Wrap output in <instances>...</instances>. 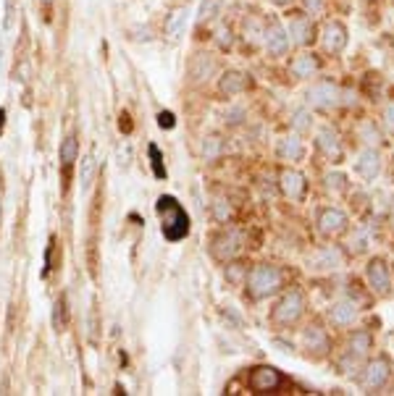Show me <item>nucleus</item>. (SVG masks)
<instances>
[{
  "label": "nucleus",
  "instance_id": "1",
  "mask_svg": "<svg viewBox=\"0 0 394 396\" xmlns=\"http://www.w3.org/2000/svg\"><path fill=\"white\" fill-rule=\"evenodd\" d=\"M158 216H161V231L168 242H182L184 236L190 234V216L182 207V202L171 197V194H161L158 197Z\"/></svg>",
  "mask_w": 394,
  "mask_h": 396
},
{
  "label": "nucleus",
  "instance_id": "2",
  "mask_svg": "<svg viewBox=\"0 0 394 396\" xmlns=\"http://www.w3.org/2000/svg\"><path fill=\"white\" fill-rule=\"evenodd\" d=\"M284 276L276 265L263 263L258 268H252L248 273V294L252 299H265V296H274L281 289Z\"/></svg>",
  "mask_w": 394,
  "mask_h": 396
},
{
  "label": "nucleus",
  "instance_id": "3",
  "mask_svg": "<svg viewBox=\"0 0 394 396\" xmlns=\"http://www.w3.org/2000/svg\"><path fill=\"white\" fill-rule=\"evenodd\" d=\"M303 312H305V296L303 292H284L281 294V299L276 302V307L271 312V323L278 325V328H289L294 325L300 318H303Z\"/></svg>",
  "mask_w": 394,
  "mask_h": 396
},
{
  "label": "nucleus",
  "instance_id": "4",
  "mask_svg": "<svg viewBox=\"0 0 394 396\" xmlns=\"http://www.w3.org/2000/svg\"><path fill=\"white\" fill-rule=\"evenodd\" d=\"M248 386L252 394H278V391L287 386V378H284V373L276 370V367L255 365L248 375Z\"/></svg>",
  "mask_w": 394,
  "mask_h": 396
},
{
  "label": "nucleus",
  "instance_id": "5",
  "mask_svg": "<svg viewBox=\"0 0 394 396\" xmlns=\"http://www.w3.org/2000/svg\"><path fill=\"white\" fill-rule=\"evenodd\" d=\"M242 252V231L239 229H221L210 236V255L219 263H232Z\"/></svg>",
  "mask_w": 394,
  "mask_h": 396
},
{
  "label": "nucleus",
  "instance_id": "6",
  "mask_svg": "<svg viewBox=\"0 0 394 396\" xmlns=\"http://www.w3.org/2000/svg\"><path fill=\"white\" fill-rule=\"evenodd\" d=\"M58 158H61V189L69 191L72 176H74V165H76V158H79V139H76V134H66V137H63Z\"/></svg>",
  "mask_w": 394,
  "mask_h": 396
},
{
  "label": "nucleus",
  "instance_id": "7",
  "mask_svg": "<svg viewBox=\"0 0 394 396\" xmlns=\"http://www.w3.org/2000/svg\"><path fill=\"white\" fill-rule=\"evenodd\" d=\"M216 69H219L216 58H213L210 53L200 50V53H195L190 58V63H187V82L195 84V87H200V84H205V82L216 73Z\"/></svg>",
  "mask_w": 394,
  "mask_h": 396
},
{
  "label": "nucleus",
  "instance_id": "8",
  "mask_svg": "<svg viewBox=\"0 0 394 396\" xmlns=\"http://www.w3.org/2000/svg\"><path fill=\"white\" fill-rule=\"evenodd\" d=\"M263 45H265L271 58H281L289 50V32L284 30L278 21H268L263 27Z\"/></svg>",
  "mask_w": 394,
  "mask_h": 396
},
{
  "label": "nucleus",
  "instance_id": "9",
  "mask_svg": "<svg viewBox=\"0 0 394 396\" xmlns=\"http://www.w3.org/2000/svg\"><path fill=\"white\" fill-rule=\"evenodd\" d=\"M250 89H252V76L245 71L229 69V71H223V76H219L221 97H237V95H245Z\"/></svg>",
  "mask_w": 394,
  "mask_h": 396
},
{
  "label": "nucleus",
  "instance_id": "10",
  "mask_svg": "<svg viewBox=\"0 0 394 396\" xmlns=\"http://www.w3.org/2000/svg\"><path fill=\"white\" fill-rule=\"evenodd\" d=\"M278 189H281V194H284L287 200L300 202V200H305V194H307V181L300 171L284 168V171L278 174Z\"/></svg>",
  "mask_w": 394,
  "mask_h": 396
},
{
  "label": "nucleus",
  "instance_id": "11",
  "mask_svg": "<svg viewBox=\"0 0 394 396\" xmlns=\"http://www.w3.org/2000/svg\"><path fill=\"white\" fill-rule=\"evenodd\" d=\"M307 103L313 105L316 110H329L339 103V87L334 82H316L313 87L307 89Z\"/></svg>",
  "mask_w": 394,
  "mask_h": 396
},
{
  "label": "nucleus",
  "instance_id": "12",
  "mask_svg": "<svg viewBox=\"0 0 394 396\" xmlns=\"http://www.w3.org/2000/svg\"><path fill=\"white\" fill-rule=\"evenodd\" d=\"M303 349H307V354L313 357H326L331 352V341H329V334L323 331V325L310 323L303 331Z\"/></svg>",
  "mask_w": 394,
  "mask_h": 396
},
{
  "label": "nucleus",
  "instance_id": "13",
  "mask_svg": "<svg viewBox=\"0 0 394 396\" xmlns=\"http://www.w3.org/2000/svg\"><path fill=\"white\" fill-rule=\"evenodd\" d=\"M318 231L323 236H339L347 231V213L339 207H323L318 213Z\"/></svg>",
  "mask_w": 394,
  "mask_h": 396
},
{
  "label": "nucleus",
  "instance_id": "14",
  "mask_svg": "<svg viewBox=\"0 0 394 396\" xmlns=\"http://www.w3.org/2000/svg\"><path fill=\"white\" fill-rule=\"evenodd\" d=\"M368 283H371V289L379 294V296L389 294L392 273H389V265L384 263L381 257H373V260L368 263Z\"/></svg>",
  "mask_w": 394,
  "mask_h": 396
},
{
  "label": "nucleus",
  "instance_id": "15",
  "mask_svg": "<svg viewBox=\"0 0 394 396\" xmlns=\"http://www.w3.org/2000/svg\"><path fill=\"white\" fill-rule=\"evenodd\" d=\"M389 375H392V362H389V357H379V360H373L371 365L365 367L363 373V386L365 388H381L384 383L389 381Z\"/></svg>",
  "mask_w": 394,
  "mask_h": 396
},
{
  "label": "nucleus",
  "instance_id": "16",
  "mask_svg": "<svg viewBox=\"0 0 394 396\" xmlns=\"http://www.w3.org/2000/svg\"><path fill=\"white\" fill-rule=\"evenodd\" d=\"M355 171H358V176L365 178V181H373V178L379 176V171H381L379 150H373V147H365L363 152L358 155V161H355Z\"/></svg>",
  "mask_w": 394,
  "mask_h": 396
},
{
  "label": "nucleus",
  "instance_id": "17",
  "mask_svg": "<svg viewBox=\"0 0 394 396\" xmlns=\"http://www.w3.org/2000/svg\"><path fill=\"white\" fill-rule=\"evenodd\" d=\"M276 155H278V161H284V163H297L305 158V145H303V139H300L297 134H289V137L278 139Z\"/></svg>",
  "mask_w": 394,
  "mask_h": 396
},
{
  "label": "nucleus",
  "instance_id": "18",
  "mask_svg": "<svg viewBox=\"0 0 394 396\" xmlns=\"http://www.w3.org/2000/svg\"><path fill=\"white\" fill-rule=\"evenodd\" d=\"M323 47H326V53H342L344 47H347V30H344V24L342 21H331L326 32H323Z\"/></svg>",
  "mask_w": 394,
  "mask_h": 396
},
{
  "label": "nucleus",
  "instance_id": "19",
  "mask_svg": "<svg viewBox=\"0 0 394 396\" xmlns=\"http://www.w3.org/2000/svg\"><path fill=\"white\" fill-rule=\"evenodd\" d=\"M313 21L305 14H297L289 19V40H294V45H310L313 43Z\"/></svg>",
  "mask_w": 394,
  "mask_h": 396
},
{
  "label": "nucleus",
  "instance_id": "20",
  "mask_svg": "<svg viewBox=\"0 0 394 396\" xmlns=\"http://www.w3.org/2000/svg\"><path fill=\"white\" fill-rule=\"evenodd\" d=\"M307 265H310V270H334V268H339L342 265V255L336 252V247H326V250H318L310 260H307Z\"/></svg>",
  "mask_w": 394,
  "mask_h": 396
},
{
  "label": "nucleus",
  "instance_id": "21",
  "mask_svg": "<svg viewBox=\"0 0 394 396\" xmlns=\"http://www.w3.org/2000/svg\"><path fill=\"white\" fill-rule=\"evenodd\" d=\"M358 305L355 302H350V299H342V302H336V305H331V310H329V318H331V323L336 325H352L355 321H358Z\"/></svg>",
  "mask_w": 394,
  "mask_h": 396
},
{
  "label": "nucleus",
  "instance_id": "22",
  "mask_svg": "<svg viewBox=\"0 0 394 396\" xmlns=\"http://www.w3.org/2000/svg\"><path fill=\"white\" fill-rule=\"evenodd\" d=\"M316 147L321 150L323 155H329V158H336L339 152H342V147H339V137H336L334 129H329V126H323L316 132Z\"/></svg>",
  "mask_w": 394,
  "mask_h": 396
},
{
  "label": "nucleus",
  "instance_id": "23",
  "mask_svg": "<svg viewBox=\"0 0 394 396\" xmlns=\"http://www.w3.org/2000/svg\"><path fill=\"white\" fill-rule=\"evenodd\" d=\"M292 76H297V79H307V76H316V71H318V58L313 56V53H305V56H297V58L292 60Z\"/></svg>",
  "mask_w": 394,
  "mask_h": 396
},
{
  "label": "nucleus",
  "instance_id": "24",
  "mask_svg": "<svg viewBox=\"0 0 394 396\" xmlns=\"http://www.w3.org/2000/svg\"><path fill=\"white\" fill-rule=\"evenodd\" d=\"M184 21H187V8H174L168 19H166V37L168 40H179L184 32Z\"/></svg>",
  "mask_w": 394,
  "mask_h": 396
},
{
  "label": "nucleus",
  "instance_id": "25",
  "mask_svg": "<svg viewBox=\"0 0 394 396\" xmlns=\"http://www.w3.org/2000/svg\"><path fill=\"white\" fill-rule=\"evenodd\" d=\"M373 347V336L368 331H355L350 336V344H347V352L355 354V357H365Z\"/></svg>",
  "mask_w": 394,
  "mask_h": 396
},
{
  "label": "nucleus",
  "instance_id": "26",
  "mask_svg": "<svg viewBox=\"0 0 394 396\" xmlns=\"http://www.w3.org/2000/svg\"><path fill=\"white\" fill-rule=\"evenodd\" d=\"M53 325H56V331H63V328L69 325V299H66V294H61L58 299H56V307H53Z\"/></svg>",
  "mask_w": 394,
  "mask_h": 396
},
{
  "label": "nucleus",
  "instance_id": "27",
  "mask_svg": "<svg viewBox=\"0 0 394 396\" xmlns=\"http://www.w3.org/2000/svg\"><path fill=\"white\" fill-rule=\"evenodd\" d=\"M245 40L252 45H258L263 40V27L258 19H245Z\"/></svg>",
  "mask_w": 394,
  "mask_h": 396
},
{
  "label": "nucleus",
  "instance_id": "28",
  "mask_svg": "<svg viewBox=\"0 0 394 396\" xmlns=\"http://www.w3.org/2000/svg\"><path fill=\"white\" fill-rule=\"evenodd\" d=\"M221 155V139L219 137H208L203 142V158L205 161H216Z\"/></svg>",
  "mask_w": 394,
  "mask_h": 396
},
{
  "label": "nucleus",
  "instance_id": "29",
  "mask_svg": "<svg viewBox=\"0 0 394 396\" xmlns=\"http://www.w3.org/2000/svg\"><path fill=\"white\" fill-rule=\"evenodd\" d=\"M213 218L219 220V223H226V220L232 218V202L229 200H216L213 202Z\"/></svg>",
  "mask_w": 394,
  "mask_h": 396
},
{
  "label": "nucleus",
  "instance_id": "30",
  "mask_svg": "<svg viewBox=\"0 0 394 396\" xmlns=\"http://www.w3.org/2000/svg\"><path fill=\"white\" fill-rule=\"evenodd\" d=\"M150 163H153V171H155V176L163 178L166 176V168H163V155L158 145H150Z\"/></svg>",
  "mask_w": 394,
  "mask_h": 396
},
{
  "label": "nucleus",
  "instance_id": "31",
  "mask_svg": "<svg viewBox=\"0 0 394 396\" xmlns=\"http://www.w3.org/2000/svg\"><path fill=\"white\" fill-rule=\"evenodd\" d=\"M53 255H56V236H50V244H47V252H45V268H43L45 279H47V276H50V270L56 268V265H53Z\"/></svg>",
  "mask_w": 394,
  "mask_h": 396
},
{
  "label": "nucleus",
  "instance_id": "32",
  "mask_svg": "<svg viewBox=\"0 0 394 396\" xmlns=\"http://www.w3.org/2000/svg\"><path fill=\"white\" fill-rule=\"evenodd\" d=\"M292 129H294V134L310 129V116H307L305 110H297V113L292 116Z\"/></svg>",
  "mask_w": 394,
  "mask_h": 396
},
{
  "label": "nucleus",
  "instance_id": "33",
  "mask_svg": "<svg viewBox=\"0 0 394 396\" xmlns=\"http://www.w3.org/2000/svg\"><path fill=\"white\" fill-rule=\"evenodd\" d=\"M223 121H226L229 126H239V124L245 121V108H229V110L223 113Z\"/></svg>",
  "mask_w": 394,
  "mask_h": 396
},
{
  "label": "nucleus",
  "instance_id": "34",
  "mask_svg": "<svg viewBox=\"0 0 394 396\" xmlns=\"http://www.w3.org/2000/svg\"><path fill=\"white\" fill-rule=\"evenodd\" d=\"M344 174H336V171H331V174H326V187L329 189H336V191H342L344 189Z\"/></svg>",
  "mask_w": 394,
  "mask_h": 396
},
{
  "label": "nucleus",
  "instance_id": "35",
  "mask_svg": "<svg viewBox=\"0 0 394 396\" xmlns=\"http://www.w3.org/2000/svg\"><path fill=\"white\" fill-rule=\"evenodd\" d=\"M216 43H219L221 47H223V50H229V47H232L234 37H232V34H229V27H226V24L216 30Z\"/></svg>",
  "mask_w": 394,
  "mask_h": 396
},
{
  "label": "nucleus",
  "instance_id": "36",
  "mask_svg": "<svg viewBox=\"0 0 394 396\" xmlns=\"http://www.w3.org/2000/svg\"><path fill=\"white\" fill-rule=\"evenodd\" d=\"M219 11V0H205L203 8H200V21H208V19H213Z\"/></svg>",
  "mask_w": 394,
  "mask_h": 396
},
{
  "label": "nucleus",
  "instance_id": "37",
  "mask_svg": "<svg viewBox=\"0 0 394 396\" xmlns=\"http://www.w3.org/2000/svg\"><path fill=\"white\" fill-rule=\"evenodd\" d=\"M158 126H161V129H174L176 126L174 113H171V110H161V113H158Z\"/></svg>",
  "mask_w": 394,
  "mask_h": 396
},
{
  "label": "nucleus",
  "instance_id": "38",
  "mask_svg": "<svg viewBox=\"0 0 394 396\" xmlns=\"http://www.w3.org/2000/svg\"><path fill=\"white\" fill-rule=\"evenodd\" d=\"M242 276H245V268H242L239 263H234L232 268H226V279L234 281V283H239V281H242Z\"/></svg>",
  "mask_w": 394,
  "mask_h": 396
},
{
  "label": "nucleus",
  "instance_id": "39",
  "mask_svg": "<svg viewBox=\"0 0 394 396\" xmlns=\"http://www.w3.org/2000/svg\"><path fill=\"white\" fill-rule=\"evenodd\" d=\"M365 247H368V236L360 231V234H355V239H352V244H350V250L352 252H363Z\"/></svg>",
  "mask_w": 394,
  "mask_h": 396
},
{
  "label": "nucleus",
  "instance_id": "40",
  "mask_svg": "<svg viewBox=\"0 0 394 396\" xmlns=\"http://www.w3.org/2000/svg\"><path fill=\"white\" fill-rule=\"evenodd\" d=\"M307 14H321L323 11V0H305Z\"/></svg>",
  "mask_w": 394,
  "mask_h": 396
},
{
  "label": "nucleus",
  "instance_id": "41",
  "mask_svg": "<svg viewBox=\"0 0 394 396\" xmlns=\"http://www.w3.org/2000/svg\"><path fill=\"white\" fill-rule=\"evenodd\" d=\"M386 124H389V126H394V105H389V108H386Z\"/></svg>",
  "mask_w": 394,
  "mask_h": 396
},
{
  "label": "nucleus",
  "instance_id": "42",
  "mask_svg": "<svg viewBox=\"0 0 394 396\" xmlns=\"http://www.w3.org/2000/svg\"><path fill=\"white\" fill-rule=\"evenodd\" d=\"M3 124H6V110L0 108V132H3Z\"/></svg>",
  "mask_w": 394,
  "mask_h": 396
},
{
  "label": "nucleus",
  "instance_id": "43",
  "mask_svg": "<svg viewBox=\"0 0 394 396\" xmlns=\"http://www.w3.org/2000/svg\"><path fill=\"white\" fill-rule=\"evenodd\" d=\"M271 3H276V5H289L292 0H271Z\"/></svg>",
  "mask_w": 394,
  "mask_h": 396
},
{
  "label": "nucleus",
  "instance_id": "44",
  "mask_svg": "<svg viewBox=\"0 0 394 396\" xmlns=\"http://www.w3.org/2000/svg\"><path fill=\"white\" fill-rule=\"evenodd\" d=\"M392 223H394V210H392Z\"/></svg>",
  "mask_w": 394,
  "mask_h": 396
}]
</instances>
